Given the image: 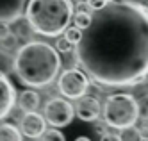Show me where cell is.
Instances as JSON below:
<instances>
[{
  "label": "cell",
  "instance_id": "1",
  "mask_svg": "<svg viewBox=\"0 0 148 141\" xmlns=\"http://www.w3.org/2000/svg\"><path fill=\"white\" fill-rule=\"evenodd\" d=\"M75 56L98 84L109 88L139 84L148 77V7L132 0H112L93 11Z\"/></svg>",
  "mask_w": 148,
  "mask_h": 141
},
{
  "label": "cell",
  "instance_id": "2",
  "mask_svg": "<svg viewBox=\"0 0 148 141\" xmlns=\"http://www.w3.org/2000/svg\"><path fill=\"white\" fill-rule=\"evenodd\" d=\"M59 70V52L45 41H27L16 50L14 72L25 86L45 88L56 80Z\"/></svg>",
  "mask_w": 148,
  "mask_h": 141
},
{
  "label": "cell",
  "instance_id": "3",
  "mask_svg": "<svg viewBox=\"0 0 148 141\" xmlns=\"http://www.w3.org/2000/svg\"><path fill=\"white\" fill-rule=\"evenodd\" d=\"M71 18V0H29L25 6V20L41 36L57 38L70 27Z\"/></svg>",
  "mask_w": 148,
  "mask_h": 141
},
{
  "label": "cell",
  "instance_id": "4",
  "mask_svg": "<svg viewBox=\"0 0 148 141\" xmlns=\"http://www.w3.org/2000/svg\"><path fill=\"white\" fill-rule=\"evenodd\" d=\"M102 116L109 127L123 131L136 125L139 118V104L134 98V95L114 93L105 98L102 105Z\"/></svg>",
  "mask_w": 148,
  "mask_h": 141
},
{
  "label": "cell",
  "instance_id": "5",
  "mask_svg": "<svg viewBox=\"0 0 148 141\" xmlns=\"http://www.w3.org/2000/svg\"><path fill=\"white\" fill-rule=\"evenodd\" d=\"M57 89L62 96L70 100H79L89 89V79L88 75L79 68H68L64 70L57 79Z\"/></svg>",
  "mask_w": 148,
  "mask_h": 141
},
{
  "label": "cell",
  "instance_id": "6",
  "mask_svg": "<svg viewBox=\"0 0 148 141\" xmlns=\"http://www.w3.org/2000/svg\"><path fill=\"white\" fill-rule=\"evenodd\" d=\"M43 118H45V122H48V125L56 127V129L68 127L73 122V118H75V109L66 98L54 96V98H50L45 104Z\"/></svg>",
  "mask_w": 148,
  "mask_h": 141
},
{
  "label": "cell",
  "instance_id": "7",
  "mask_svg": "<svg viewBox=\"0 0 148 141\" xmlns=\"http://www.w3.org/2000/svg\"><path fill=\"white\" fill-rule=\"evenodd\" d=\"M20 132L22 136L29 138V139H36V138H41L43 132L47 131V122L43 114L39 113H25L22 116V120H20Z\"/></svg>",
  "mask_w": 148,
  "mask_h": 141
},
{
  "label": "cell",
  "instance_id": "8",
  "mask_svg": "<svg viewBox=\"0 0 148 141\" xmlns=\"http://www.w3.org/2000/svg\"><path fill=\"white\" fill-rule=\"evenodd\" d=\"M73 109L82 122H95L102 114V104L95 96L84 95L77 100V105H73Z\"/></svg>",
  "mask_w": 148,
  "mask_h": 141
},
{
  "label": "cell",
  "instance_id": "9",
  "mask_svg": "<svg viewBox=\"0 0 148 141\" xmlns=\"http://www.w3.org/2000/svg\"><path fill=\"white\" fill-rule=\"evenodd\" d=\"M14 102H16L14 86L9 82V79L4 73H0V120L11 113Z\"/></svg>",
  "mask_w": 148,
  "mask_h": 141
},
{
  "label": "cell",
  "instance_id": "10",
  "mask_svg": "<svg viewBox=\"0 0 148 141\" xmlns=\"http://www.w3.org/2000/svg\"><path fill=\"white\" fill-rule=\"evenodd\" d=\"M29 0H0V23H13L22 13Z\"/></svg>",
  "mask_w": 148,
  "mask_h": 141
},
{
  "label": "cell",
  "instance_id": "11",
  "mask_svg": "<svg viewBox=\"0 0 148 141\" xmlns=\"http://www.w3.org/2000/svg\"><path fill=\"white\" fill-rule=\"evenodd\" d=\"M16 102H18V107L23 113H34V111H38L41 98L34 89H25L20 95H16Z\"/></svg>",
  "mask_w": 148,
  "mask_h": 141
},
{
  "label": "cell",
  "instance_id": "12",
  "mask_svg": "<svg viewBox=\"0 0 148 141\" xmlns=\"http://www.w3.org/2000/svg\"><path fill=\"white\" fill-rule=\"evenodd\" d=\"M0 141H23L20 129L13 123H0Z\"/></svg>",
  "mask_w": 148,
  "mask_h": 141
},
{
  "label": "cell",
  "instance_id": "13",
  "mask_svg": "<svg viewBox=\"0 0 148 141\" xmlns=\"http://www.w3.org/2000/svg\"><path fill=\"white\" fill-rule=\"evenodd\" d=\"M71 20H73V23H75L77 29L84 30V29H88L89 23H91V14L88 13V11H77Z\"/></svg>",
  "mask_w": 148,
  "mask_h": 141
},
{
  "label": "cell",
  "instance_id": "14",
  "mask_svg": "<svg viewBox=\"0 0 148 141\" xmlns=\"http://www.w3.org/2000/svg\"><path fill=\"white\" fill-rule=\"evenodd\" d=\"M118 136H120V141H143L141 131H139V129H136V127L123 129Z\"/></svg>",
  "mask_w": 148,
  "mask_h": 141
},
{
  "label": "cell",
  "instance_id": "15",
  "mask_svg": "<svg viewBox=\"0 0 148 141\" xmlns=\"http://www.w3.org/2000/svg\"><path fill=\"white\" fill-rule=\"evenodd\" d=\"M39 141H66L64 134H62L59 129H48V131L43 132V136L39 138Z\"/></svg>",
  "mask_w": 148,
  "mask_h": 141
},
{
  "label": "cell",
  "instance_id": "16",
  "mask_svg": "<svg viewBox=\"0 0 148 141\" xmlns=\"http://www.w3.org/2000/svg\"><path fill=\"white\" fill-rule=\"evenodd\" d=\"M64 38L71 43L73 47H75L77 43L82 39V30H80V29H77L75 25H73V27H68V29L64 30Z\"/></svg>",
  "mask_w": 148,
  "mask_h": 141
},
{
  "label": "cell",
  "instance_id": "17",
  "mask_svg": "<svg viewBox=\"0 0 148 141\" xmlns=\"http://www.w3.org/2000/svg\"><path fill=\"white\" fill-rule=\"evenodd\" d=\"M0 41H2V48L4 50H14L18 47V38L13 34V32H9V34L5 38H2Z\"/></svg>",
  "mask_w": 148,
  "mask_h": 141
},
{
  "label": "cell",
  "instance_id": "18",
  "mask_svg": "<svg viewBox=\"0 0 148 141\" xmlns=\"http://www.w3.org/2000/svg\"><path fill=\"white\" fill-rule=\"evenodd\" d=\"M56 50L61 52V54H68V52L73 50V45H71V43H70L64 36H62V38H59L57 43H56Z\"/></svg>",
  "mask_w": 148,
  "mask_h": 141
},
{
  "label": "cell",
  "instance_id": "19",
  "mask_svg": "<svg viewBox=\"0 0 148 141\" xmlns=\"http://www.w3.org/2000/svg\"><path fill=\"white\" fill-rule=\"evenodd\" d=\"M107 2H109V0H86L84 4H86L89 9H93V11H98V9H102Z\"/></svg>",
  "mask_w": 148,
  "mask_h": 141
},
{
  "label": "cell",
  "instance_id": "20",
  "mask_svg": "<svg viewBox=\"0 0 148 141\" xmlns=\"http://www.w3.org/2000/svg\"><path fill=\"white\" fill-rule=\"evenodd\" d=\"M100 141H120V136H118V134H109V132H105V134H102Z\"/></svg>",
  "mask_w": 148,
  "mask_h": 141
},
{
  "label": "cell",
  "instance_id": "21",
  "mask_svg": "<svg viewBox=\"0 0 148 141\" xmlns=\"http://www.w3.org/2000/svg\"><path fill=\"white\" fill-rule=\"evenodd\" d=\"M75 141H91V139H89L88 136H79V138H77Z\"/></svg>",
  "mask_w": 148,
  "mask_h": 141
},
{
  "label": "cell",
  "instance_id": "22",
  "mask_svg": "<svg viewBox=\"0 0 148 141\" xmlns=\"http://www.w3.org/2000/svg\"><path fill=\"white\" fill-rule=\"evenodd\" d=\"M132 2H136V4H141V6H146V4H148V0H132Z\"/></svg>",
  "mask_w": 148,
  "mask_h": 141
},
{
  "label": "cell",
  "instance_id": "23",
  "mask_svg": "<svg viewBox=\"0 0 148 141\" xmlns=\"http://www.w3.org/2000/svg\"><path fill=\"white\" fill-rule=\"evenodd\" d=\"M77 2H79V4H84V2H86V0H77Z\"/></svg>",
  "mask_w": 148,
  "mask_h": 141
},
{
  "label": "cell",
  "instance_id": "24",
  "mask_svg": "<svg viewBox=\"0 0 148 141\" xmlns=\"http://www.w3.org/2000/svg\"><path fill=\"white\" fill-rule=\"evenodd\" d=\"M114 2H121V0H114Z\"/></svg>",
  "mask_w": 148,
  "mask_h": 141
},
{
  "label": "cell",
  "instance_id": "25",
  "mask_svg": "<svg viewBox=\"0 0 148 141\" xmlns=\"http://www.w3.org/2000/svg\"><path fill=\"white\" fill-rule=\"evenodd\" d=\"M146 122H148V116H146Z\"/></svg>",
  "mask_w": 148,
  "mask_h": 141
}]
</instances>
